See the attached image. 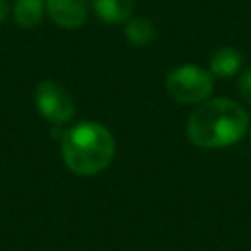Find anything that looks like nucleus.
Instances as JSON below:
<instances>
[{
	"instance_id": "nucleus-1",
	"label": "nucleus",
	"mask_w": 251,
	"mask_h": 251,
	"mask_svg": "<svg viewBox=\"0 0 251 251\" xmlns=\"http://www.w3.org/2000/svg\"><path fill=\"white\" fill-rule=\"evenodd\" d=\"M249 129L247 110L229 98L204 100L186 122L188 139L202 149H220L237 143Z\"/></svg>"
},
{
	"instance_id": "nucleus-2",
	"label": "nucleus",
	"mask_w": 251,
	"mask_h": 251,
	"mask_svg": "<svg viewBox=\"0 0 251 251\" xmlns=\"http://www.w3.org/2000/svg\"><path fill=\"white\" fill-rule=\"evenodd\" d=\"M116 155L112 131L98 122H80L61 137V157L67 169L80 176L98 175Z\"/></svg>"
},
{
	"instance_id": "nucleus-3",
	"label": "nucleus",
	"mask_w": 251,
	"mask_h": 251,
	"mask_svg": "<svg viewBox=\"0 0 251 251\" xmlns=\"http://www.w3.org/2000/svg\"><path fill=\"white\" fill-rule=\"evenodd\" d=\"M165 88L169 96L180 104H198L212 94L214 75L198 65H180L167 75Z\"/></svg>"
},
{
	"instance_id": "nucleus-4",
	"label": "nucleus",
	"mask_w": 251,
	"mask_h": 251,
	"mask_svg": "<svg viewBox=\"0 0 251 251\" xmlns=\"http://www.w3.org/2000/svg\"><path fill=\"white\" fill-rule=\"evenodd\" d=\"M37 112L53 126L69 124L75 118L76 106L73 94L57 80H43L33 92Z\"/></svg>"
},
{
	"instance_id": "nucleus-5",
	"label": "nucleus",
	"mask_w": 251,
	"mask_h": 251,
	"mask_svg": "<svg viewBox=\"0 0 251 251\" xmlns=\"http://www.w3.org/2000/svg\"><path fill=\"white\" fill-rule=\"evenodd\" d=\"M88 0H45V14L51 22L65 29L80 27L88 18Z\"/></svg>"
},
{
	"instance_id": "nucleus-6",
	"label": "nucleus",
	"mask_w": 251,
	"mask_h": 251,
	"mask_svg": "<svg viewBox=\"0 0 251 251\" xmlns=\"http://www.w3.org/2000/svg\"><path fill=\"white\" fill-rule=\"evenodd\" d=\"M94 14L110 25L124 24L131 18L133 12V0H88Z\"/></svg>"
},
{
	"instance_id": "nucleus-7",
	"label": "nucleus",
	"mask_w": 251,
	"mask_h": 251,
	"mask_svg": "<svg viewBox=\"0 0 251 251\" xmlns=\"http://www.w3.org/2000/svg\"><path fill=\"white\" fill-rule=\"evenodd\" d=\"M241 63H243V57H241L239 49H235V47H222L210 59V73L214 76L227 78V76H233L241 69Z\"/></svg>"
},
{
	"instance_id": "nucleus-8",
	"label": "nucleus",
	"mask_w": 251,
	"mask_h": 251,
	"mask_svg": "<svg viewBox=\"0 0 251 251\" xmlns=\"http://www.w3.org/2000/svg\"><path fill=\"white\" fill-rule=\"evenodd\" d=\"M45 16V0H16L12 18L20 27H35Z\"/></svg>"
},
{
	"instance_id": "nucleus-9",
	"label": "nucleus",
	"mask_w": 251,
	"mask_h": 251,
	"mask_svg": "<svg viewBox=\"0 0 251 251\" xmlns=\"http://www.w3.org/2000/svg\"><path fill=\"white\" fill-rule=\"evenodd\" d=\"M124 24V35L131 45L143 47L155 39V25L149 18H129Z\"/></svg>"
},
{
	"instance_id": "nucleus-10",
	"label": "nucleus",
	"mask_w": 251,
	"mask_h": 251,
	"mask_svg": "<svg viewBox=\"0 0 251 251\" xmlns=\"http://www.w3.org/2000/svg\"><path fill=\"white\" fill-rule=\"evenodd\" d=\"M237 86H239V92L241 96L251 104V67L245 69L241 75H239V80H237Z\"/></svg>"
},
{
	"instance_id": "nucleus-11",
	"label": "nucleus",
	"mask_w": 251,
	"mask_h": 251,
	"mask_svg": "<svg viewBox=\"0 0 251 251\" xmlns=\"http://www.w3.org/2000/svg\"><path fill=\"white\" fill-rule=\"evenodd\" d=\"M10 16V6L6 0H0V24Z\"/></svg>"
},
{
	"instance_id": "nucleus-12",
	"label": "nucleus",
	"mask_w": 251,
	"mask_h": 251,
	"mask_svg": "<svg viewBox=\"0 0 251 251\" xmlns=\"http://www.w3.org/2000/svg\"><path fill=\"white\" fill-rule=\"evenodd\" d=\"M249 141H251V127H249Z\"/></svg>"
}]
</instances>
